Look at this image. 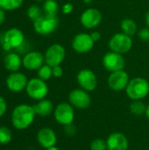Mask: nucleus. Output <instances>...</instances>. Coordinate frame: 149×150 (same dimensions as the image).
<instances>
[{"label": "nucleus", "mask_w": 149, "mask_h": 150, "mask_svg": "<svg viewBox=\"0 0 149 150\" xmlns=\"http://www.w3.org/2000/svg\"><path fill=\"white\" fill-rule=\"evenodd\" d=\"M35 112L32 105L21 104L17 105L11 113L12 126L18 130H25L28 128L34 121Z\"/></svg>", "instance_id": "1"}, {"label": "nucleus", "mask_w": 149, "mask_h": 150, "mask_svg": "<svg viewBox=\"0 0 149 150\" xmlns=\"http://www.w3.org/2000/svg\"><path fill=\"white\" fill-rule=\"evenodd\" d=\"M125 91L133 101L142 100L149 94V82L143 77L133 78L129 81Z\"/></svg>", "instance_id": "2"}, {"label": "nucleus", "mask_w": 149, "mask_h": 150, "mask_svg": "<svg viewBox=\"0 0 149 150\" xmlns=\"http://www.w3.org/2000/svg\"><path fill=\"white\" fill-rule=\"evenodd\" d=\"M59 25L57 16L43 14L38 19L33 21L34 31L40 35H48L54 33Z\"/></svg>", "instance_id": "3"}, {"label": "nucleus", "mask_w": 149, "mask_h": 150, "mask_svg": "<svg viewBox=\"0 0 149 150\" xmlns=\"http://www.w3.org/2000/svg\"><path fill=\"white\" fill-rule=\"evenodd\" d=\"M108 46L111 51L123 54L131 50L133 47V40L131 36L124 33H117L112 36Z\"/></svg>", "instance_id": "4"}, {"label": "nucleus", "mask_w": 149, "mask_h": 150, "mask_svg": "<svg viewBox=\"0 0 149 150\" xmlns=\"http://www.w3.org/2000/svg\"><path fill=\"white\" fill-rule=\"evenodd\" d=\"M54 117L57 123L65 127L73 124L75 120V110L69 102H61L54 108Z\"/></svg>", "instance_id": "5"}, {"label": "nucleus", "mask_w": 149, "mask_h": 150, "mask_svg": "<svg viewBox=\"0 0 149 150\" xmlns=\"http://www.w3.org/2000/svg\"><path fill=\"white\" fill-rule=\"evenodd\" d=\"M25 91L29 98L40 101L46 98L47 96L48 86L46 83V81H43L39 77H35L28 80Z\"/></svg>", "instance_id": "6"}, {"label": "nucleus", "mask_w": 149, "mask_h": 150, "mask_svg": "<svg viewBox=\"0 0 149 150\" xmlns=\"http://www.w3.org/2000/svg\"><path fill=\"white\" fill-rule=\"evenodd\" d=\"M25 43V35L23 32L17 28L12 27L7 30L4 35L3 48L9 51L11 48H18Z\"/></svg>", "instance_id": "7"}, {"label": "nucleus", "mask_w": 149, "mask_h": 150, "mask_svg": "<svg viewBox=\"0 0 149 150\" xmlns=\"http://www.w3.org/2000/svg\"><path fill=\"white\" fill-rule=\"evenodd\" d=\"M66 51L63 46L61 44L51 45L45 53V62L50 67L59 66L65 59Z\"/></svg>", "instance_id": "8"}, {"label": "nucleus", "mask_w": 149, "mask_h": 150, "mask_svg": "<svg viewBox=\"0 0 149 150\" xmlns=\"http://www.w3.org/2000/svg\"><path fill=\"white\" fill-rule=\"evenodd\" d=\"M68 102L74 108L87 109L91 104V98L88 91L83 89H75L68 94Z\"/></svg>", "instance_id": "9"}, {"label": "nucleus", "mask_w": 149, "mask_h": 150, "mask_svg": "<svg viewBox=\"0 0 149 150\" xmlns=\"http://www.w3.org/2000/svg\"><path fill=\"white\" fill-rule=\"evenodd\" d=\"M102 62L104 68L111 73L123 70L126 63L125 59L121 54L112 51L108 52L104 55Z\"/></svg>", "instance_id": "10"}, {"label": "nucleus", "mask_w": 149, "mask_h": 150, "mask_svg": "<svg viewBox=\"0 0 149 150\" xmlns=\"http://www.w3.org/2000/svg\"><path fill=\"white\" fill-rule=\"evenodd\" d=\"M76 80L80 88L88 92L93 91L97 86V76L89 69H83L80 70L77 74Z\"/></svg>", "instance_id": "11"}, {"label": "nucleus", "mask_w": 149, "mask_h": 150, "mask_svg": "<svg viewBox=\"0 0 149 150\" xmlns=\"http://www.w3.org/2000/svg\"><path fill=\"white\" fill-rule=\"evenodd\" d=\"M94 40L90 34L86 33H80L76 34L72 40V48L79 54H86L90 52L94 47Z\"/></svg>", "instance_id": "12"}, {"label": "nucleus", "mask_w": 149, "mask_h": 150, "mask_svg": "<svg viewBox=\"0 0 149 150\" xmlns=\"http://www.w3.org/2000/svg\"><path fill=\"white\" fill-rule=\"evenodd\" d=\"M129 75L127 72L123 70H119L111 73L108 77V85L111 90L114 91H121L126 90L129 83Z\"/></svg>", "instance_id": "13"}, {"label": "nucleus", "mask_w": 149, "mask_h": 150, "mask_svg": "<svg viewBox=\"0 0 149 150\" xmlns=\"http://www.w3.org/2000/svg\"><path fill=\"white\" fill-rule=\"evenodd\" d=\"M28 80L25 74L21 72H11L6 78V86L12 92H20L25 90Z\"/></svg>", "instance_id": "14"}, {"label": "nucleus", "mask_w": 149, "mask_h": 150, "mask_svg": "<svg viewBox=\"0 0 149 150\" xmlns=\"http://www.w3.org/2000/svg\"><path fill=\"white\" fill-rule=\"evenodd\" d=\"M102 18V14L98 10L95 8H89L82 13L80 17V22L85 28L92 29L101 24Z\"/></svg>", "instance_id": "15"}, {"label": "nucleus", "mask_w": 149, "mask_h": 150, "mask_svg": "<svg viewBox=\"0 0 149 150\" xmlns=\"http://www.w3.org/2000/svg\"><path fill=\"white\" fill-rule=\"evenodd\" d=\"M106 144L107 150H128L129 147L127 137L120 132L111 134L107 137Z\"/></svg>", "instance_id": "16"}, {"label": "nucleus", "mask_w": 149, "mask_h": 150, "mask_svg": "<svg viewBox=\"0 0 149 150\" xmlns=\"http://www.w3.org/2000/svg\"><path fill=\"white\" fill-rule=\"evenodd\" d=\"M45 56L38 52V51H32L23 57L22 59V65L28 70H38L44 63Z\"/></svg>", "instance_id": "17"}, {"label": "nucleus", "mask_w": 149, "mask_h": 150, "mask_svg": "<svg viewBox=\"0 0 149 150\" xmlns=\"http://www.w3.org/2000/svg\"><path fill=\"white\" fill-rule=\"evenodd\" d=\"M38 143L44 149L55 146L57 142V136L55 132L50 127H43L40 129L37 134Z\"/></svg>", "instance_id": "18"}, {"label": "nucleus", "mask_w": 149, "mask_h": 150, "mask_svg": "<svg viewBox=\"0 0 149 150\" xmlns=\"http://www.w3.org/2000/svg\"><path fill=\"white\" fill-rule=\"evenodd\" d=\"M35 114L40 117H47L54 113V107L53 103L49 99H41L38 103L32 105Z\"/></svg>", "instance_id": "19"}, {"label": "nucleus", "mask_w": 149, "mask_h": 150, "mask_svg": "<svg viewBox=\"0 0 149 150\" xmlns=\"http://www.w3.org/2000/svg\"><path fill=\"white\" fill-rule=\"evenodd\" d=\"M4 67L10 72H17L22 66V59L16 53H10L4 57Z\"/></svg>", "instance_id": "20"}, {"label": "nucleus", "mask_w": 149, "mask_h": 150, "mask_svg": "<svg viewBox=\"0 0 149 150\" xmlns=\"http://www.w3.org/2000/svg\"><path fill=\"white\" fill-rule=\"evenodd\" d=\"M122 33L133 37L137 32V24L132 18H124L120 23Z\"/></svg>", "instance_id": "21"}, {"label": "nucleus", "mask_w": 149, "mask_h": 150, "mask_svg": "<svg viewBox=\"0 0 149 150\" xmlns=\"http://www.w3.org/2000/svg\"><path fill=\"white\" fill-rule=\"evenodd\" d=\"M42 9L45 14L56 16L59 11V4L55 0H45Z\"/></svg>", "instance_id": "22"}, {"label": "nucleus", "mask_w": 149, "mask_h": 150, "mask_svg": "<svg viewBox=\"0 0 149 150\" xmlns=\"http://www.w3.org/2000/svg\"><path fill=\"white\" fill-rule=\"evenodd\" d=\"M147 105L141 100H133L130 105V112L136 116L145 114Z\"/></svg>", "instance_id": "23"}, {"label": "nucleus", "mask_w": 149, "mask_h": 150, "mask_svg": "<svg viewBox=\"0 0 149 150\" xmlns=\"http://www.w3.org/2000/svg\"><path fill=\"white\" fill-rule=\"evenodd\" d=\"M24 0H0V6L4 11H14L18 9Z\"/></svg>", "instance_id": "24"}, {"label": "nucleus", "mask_w": 149, "mask_h": 150, "mask_svg": "<svg viewBox=\"0 0 149 150\" xmlns=\"http://www.w3.org/2000/svg\"><path fill=\"white\" fill-rule=\"evenodd\" d=\"M43 14H44L43 9L40 8L37 4H32L27 10V16L32 22L35 21L36 19H38Z\"/></svg>", "instance_id": "25"}, {"label": "nucleus", "mask_w": 149, "mask_h": 150, "mask_svg": "<svg viewBox=\"0 0 149 150\" xmlns=\"http://www.w3.org/2000/svg\"><path fill=\"white\" fill-rule=\"evenodd\" d=\"M38 77L40 78L43 81H47L53 76L52 72V67H50L47 64H43L39 69H38Z\"/></svg>", "instance_id": "26"}, {"label": "nucleus", "mask_w": 149, "mask_h": 150, "mask_svg": "<svg viewBox=\"0 0 149 150\" xmlns=\"http://www.w3.org/2000/svg\"><path fill=\"white\" fill-rule=\"evenodd\" d=\"M12 139L11 131L6 127H0V144L5 145L11 142Z\"/></svg>", "instance_id": "27"}, {"label": "nucleus", "mask_w": 149, "mask_h": 150, "mask_svg": "<svg viewBox=\"0 0 149 150\" xmlns=\"http://www.w3.org/2000/svg\"><path fill=\"white\" fill-rule=\"evenodd\" d=\"M90 150H107L106 141L103 139H95L90 145Z\"/></svg>", "instance_id": "28"}, {"label": "nucleus", "mask_w": 149, "mask_h": 150, "mask_svg": "<svg viewBox=\"0 0 149 150\" xmlns=\"http://www.w3.org/2000/svg\"><path fill=\"white\" fill-rule=\"evenodd\" d=\"M138 36L139 38L143 40V41H148L149 40V28L148 27H145L142 28L139 33H138Z\"/></svg>", "instance_id": "29"}, {"label": "nucleus", "mask_w": 149, "mask_h": 150, "mask_svg": "<svg viewBox=\"0 0 149 150\" xmlns=\"http://www.w3.org/2000/svg\"><path fill=\"white\" fill-rule=\"evenodd\" d=\"M52 72H53V76L55 78H60L63 76V69L61 67V65L53 67Z\"/></svg>", "instance_id": "30"}, {"label": "nucleus", "mask_w": 149, "mask_h": 150, "mask_svg": "<svg viewBox=\"0 0 149 150\" xmlns=\"http://www.w3.org/2000/svg\"><path fill=\"white\" fill-rule=\"evenodd\" d=\"M64 128H65V134L68 136H70V137L71 136H74L76 134V127L73 124L65 126Z\"/></svg>", "instance_id": "31"}, {"label": "nucleus", "mask_w": 149, "mask_h": 150, "mask_svg": "<svg viewBox=\"0 0 149 150\" xmlns=\"http://www.w3.org/2000/svg\"><path fill=\"white\" fill-rule=\"evenodd\" d=\"M7 111V103L5 99L0 96V118H2Z\"/></svg>", "instance_id": "32"}, {"label": "nucleus", "mask_w": 149, "mask_h": 150, "mask_svg": "<svg viewBox=\"0 0 149 150\" xmlns=\"http://www.w3.org/2000/svg\"><path fill=\"white\" fill-rule=\"evenodd\" d=\"M73 10H74V5L70 3H66L61 6V11H62V13H64L66 15L71 13L73 11Z\"/></svg>", "instance_id": "33"}, {"label": "nucleus", "mask_w": 149, "mask_h": 150, "mask_svg": "<svg viewBox=\"0 0 149 150\" xmlns=\"http://www.w3.org/2000/svg\"><path fill=\"white\" fill-rule=\"evenodd\" d=\"M90 36L92 38V40H94V42H97L100 39H101V33L97 31H94L90 33Z\"/></svg>", "instance_id": "34"}, {"label": "nucleus", "mask_w": 149, "mask_h": 150, "mask_svg": "<svg viewBox=\"0 0 149 150\" xmlns=\"http://www.w3.org/2000/svg\"><path fill=\"white\" fill-rule=\"evenodd\" d=\"M5 19V12H4V10L0 8V25H2L4 23Z\"/></svg>", "instance_id": "35"}, {"label": "nucleus", "mask_w": 149, "mask_h": 150, "mask_svg": "<svg viewBox=\"0 0 149 150\" xmlns=\"http://www.w3.org/2000/svg\"><path fill=\"white\" fill-rule=\"evenodd\" d=\"M145 22H146L147 26L149 28V11L146 13V16H145Z\"/></svg>", "instance_id": "36"}, {"label": "nucleus", "mask_w": 149, "mask_h": 150, "mask_svg": "<svg viewBox=\"0 0 149 150\" xmlns=\"http://www.w3.org/2000/svg\"><path fill=\"white\" fill-rule=\"evenodd\" d=\"M145 115H146V117H147V118L149 120V105H147V109H146Z\"/></svg>", "instance_id": "37"}, {"label": "nucleus", "mask_w": 149, "mask_h": 150, "mask_svg": "<svg viewBox=\"0 0 149 150\" xmlns=\"http://www.w3.org/2000/svg\"><path fill=\"white\" fill-rule=\"evenodd\" d=\"M46 150H60V149L57 148L56 146H53V147H50L48 149H46Z\"/></svg>", "instance_id": "38"}, {"label": "nucleus", "mask_w": 149, "mask_h": 150, "mask_svg": "<svg viewBox=\"0 0 149 150\" xmlns=\"http://www.w3.org/2000/svg\"><path fill=\"white\" fill-rule=\"evenodd\" d=\"M91 1L92 0H82V2H83L84 4H90V3H91Z\"/></svg>", "instance_id": "39"}, {"label": "nucleus", "mask_w": 149, "mask_h": 150, "mask_svg": "<svg viewBox=\"0 0 149 150\" xmlns=\"http://www.w3.org/2000/svg\"><path fill=\"white\" fill-rule=\"evenodd\" d=\"M37 2H43V1H45V0H36Z\"/></svg>", "instance_id": "40"}, {"label": "nucleus", "mask_w": 149, "mask_h": 150, "mask_svg": "<svg viewBox=\"0 0 149 150\" xmlns=\"http://www.w3.org/2000/svg\"><path fill=\"white\" fill-rule=\"evenodd\" d=\"M0 8H1V6H0Z\"/></svg>", "instance_id": "41"}]
</instances>
